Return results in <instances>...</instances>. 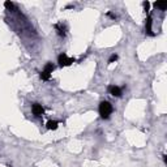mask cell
Wrapping results in <instances>:
<instances>
[{
	"label": "cell",
	"instance_id": "obj_13",
	"mask_svg": "<svg viewBox=\"0 0 167 167\" xmlns=\"http://www.w3.org/2000/svg\"><path fill=\"white\" fill-rule=\"evenodd\" d=\"M107 16H108L110 18H112V20H115V17H116V16H115L112 12H107Z\"/></svg>",
	"mask_w": 167,
	"mask_h": 167
},
{
	"label": "cell",
	"instance_id": "obj_10",
	"mask_svg": "<svg viewBox=\"0 0 167 167\" xmlns=\"http://www.w3.org/2000/svg\"><path fill=\"white\" fill-rule=\"evenodd\" d=\"M4 5H5V8H7V9H12V10H16V7H14V4L12 3V2H5L4 3Z\"/></svg>",
	"mask_w": 167,
	"mask_h": 167
},
{
	"label": "cell",
	"instance_id": "obj_5",
	"mask_svg": "<svg viewBox=\"0 0 167 167\" xmlns=\"http://www.w3.org/2000/svg\"><path fill=\"white\" fill-rule=\"evenodd\" d=\"M151 25H153V20H151V17H148V20H146V24H145V31L148 35H155L153 33V30H151Z\"/></svg>",
	"mask_w": 167,
	"mask_h": 167
},
{
	"label": "cell",
	"instance_id": "obj_7",
	"mask_svg": "<svg viewBox=\"0 0 167 167\" xmlns=\"http://www.w3.org/2000/svg\"><path fill=\"white\" fill-rule=\"evenodd\" d=\"M57 125H59V123H57L56 120H50V122H47L46 127H47V129H50V130H55L57 128Z\"/></svg>",
	"mask_w": 167,
	"mask_h": 167
},
{
	"label": "cell",
	"instance_id": "obj_1",
	"mask_svg": "<svg viewBox=\"0 0 167 167\" xmlns=\"http://www.w3.org/2000/svg\"><path fill=\"white\" fill-rule=\"evenodd\" d=\"M98 110H99V115H101L102 119H108L110 115H111L112 111H114V107H112V104L110 102L103 101V102H101V104H99Z\"/></svg>",
	"mask_w": 167,
	"mask_h": 167
},
{
	"label": "cell",
	"instance_id": "obj_11",
	"mask_svg": "<svg viewBox=\"0 0 167 167\" xmlns=\"http://www.w3.org/2000/svg\"><path fill=\"white\" fill-rule=\"evenodd\" d=\"M118 60V55L116 54H112L111 56H110V59H108V64H112L114 61H116Z\"/></svg>",
	"mask_w": 167,
	"mask_h": 167
},
{
	"label": "cell",
	"instance_id": "obj_9",
	"mask_svg": "<svg viewBox=\"0 0 167 167\" xmlns=\"http://www.w3.org/2000/svg\"><path fill=\"white\" fill-rule=\"evenodd\" d=\"M55 69V65L54 64H52V63H47V64L45 65V72H47V73H50V75H51V73H52V71H54Z\"/></svg>",
	"mask_w": 167,
	"mask_h": 167
},
{
	"label": "cell",
	"instance_id": "obj_3",
	"mask_svg": "<svg viewBox=\"0 0 167 167\" xmlns=\"http://www.w3.org/2000/svg\"><path fill=\"white\" fill-rule=\"evenodd\" d=\"M31 111H33V114L35 115L37 118H39V116H43L45 108L42 107V104H39V103H34L33 106H31Z\"/></svg>",
	"mask_w": 167,
	"mask_h": 167
},
{
	"label": "cell",
	"instance_id": "obj_8",
	"mask_svg": "<svg viewBox=\"0 0 167 167\" xmlns=\"http://www.w3.org/2000/svg\"><path fill=\"white\" fill-rule=\"evenodd\" d=\"M154 7L158 8V9H161V10H166V8H167V2H155V3H154Z\"/></svg>",
	"mask_w": 167,
	"mask_h": 167
},
{
	"label": "cell",
	"instance_id": "obj_12",
	"mask_svg": "<svg viewBox=\"0 0 167 167\" xmlns=\"http://www.w3.org/2000/svg\"><path fill=\"white\" fill-rule=\"evenodd\" d=\"M142 7H144V10H145V12L148 13L149 9H150V3H149V2H144V3H142Z\"/></svg>",
	"mask_w": 167,
	"mask_h": 167
},
{
	"label": "cell",
	"instance_id": "obj_6",
	"mask_svg": "<svg viewBox=\"0 0 167 167\" xmlns=\"http://www.w3.org/2000/svg\"><path fill=\"white\" fill-rule=\"evenodd\" d=\"M55 29H56V33L59 34L60 37H65V31H67L65 25H63V24H56V25H55Z\"/></svg>",
	"mask_w": 167,
	"mask_h": 167
},
{
	"label": "cell",
	"instance_id": "obj_4",
	"mask_svg": "<svg viewBox=\"0 0 167 167\" xmlns=\"http://www.w3.org/2000/svg\"><path fill=\"white\" fill-rule=\"evenodd\" d=\"M108 93L111 94L112 97H122V94H123V91H122V89H120L119 86H116V85H110L108 86Z\"/></svg>",
	"mask_w": 167,
	"mask_h": 167
},
{
	"label": "cell",
	"instance_id": "obj_2",
	"mask_svg": "<svg viewBox=\"0 0 167 167\" xmlns=\"http://www.w3.org/2000/svg\"><path fill=\"white\" fill-rule=\"evenodd\" d=\"M57 63H59V65L60 67H68V65H71L72 63H75V59H72V57H69L67 54H60L59 57H57Z\"/></svg>",
	"mask_w": 167,
	"mask_h": 167
}]
</instances>
